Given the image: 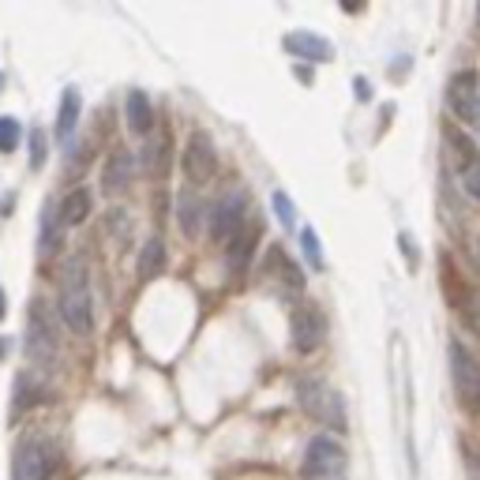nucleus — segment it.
Segmentation results:
<instances>
[{
    "label": "nucleus",
    "instance_id": "obj_29",
    "mask_svg": "<svg viewBox=\"0 0 480 480\" xmlns=\"http://www.w3.org/2000/svg\"><path fill=\"white\" fill-rule=\"evenodd\" d=\"M357 98H360V102H368V98H372V90H368V83H364V79H357Z\"/></svg>",
    "mask_w": 480,
    "mask_h": 480
},
{
    "label": "nucleus",
    "instance_id": "obj_31",
    "mask_svg": "<svg viewBox=\"0 0 480 480\" xmlns=\"http://www.w3.org/2000/svg\"><path fill=\"white\" fill-rule=\"evenodd\" d=\"M308 480H345V473L342 476H308Z\"/></svg>",
    "mask_w": 480,
    "mask_h": 480
},
{
    "label": "nucleus",
    "instance_id": "obj_16",
    "mask_svg": "<svg viewBox=\"0 0 480 480\" xmlns=\"http://www.w3.org/2000/svg\"><path fill=\"white\" fill-rule=\"evenodd\" d=\"M94 211V196L87 188H72L60 203V226H83Z\"/></svg>",
    "mask_w": 480,
    "mask_h": 480
},
{
    "label": "nucleus",
    "instance_id": "obj_17",
    "mask_svg": "<svg viewBox=\"0 0 480 480\" xmlns=\"http://www.w3.org/2000/svg\"><path fill=\"white\" fill-rule=\"evenodd\" d=\"M169 158H173V151H169V135L166 132H158L154 139H147V147H143V166H147L151 177H166Z\"/></svg>",
    "mask_w": 480,
    "mask_h": 480
},
{
    "label": "nucleus",
    "instance_id": "obj_30",
    "mask_svg": "<svg viewBox=\"0 0 480 480\" xmlns=\"http://www.w3.org/2000/svg\"><path fill=\"white\" fill-rule=\"evenodd\" d=\"M469 476L480 480V458H469Z\"/></svg>",
    "mask_w": 480,
    "mask_h": 480
},
{
    "label": "nucleus",
    "instance_id": "obj_20",
    "mask_svg": "<svg viewBox=\"0 0 480 480\" xmlns=\"http://www.w3.org/2000/svg\"><path fill=\"white\" fill-rule=\"evenodd\" d=\"M139 278L143 282H151V278H158L166 270V244L158 236H151L147 244H143V252H139Z\"/></svg>",
    "mask_w": 480,
    "mask_h": 480
},
{
    "label": "nucleus",
    "instance_id": "obj_25",
    "mask_svg": "<svg viewBox=\"0 0 480 480\" xmlns=\"http://www.w3.org/2000/svg\"><path fill=\"white\" fill-rule=\"evenodd\" d=\"M275 214L285 229H297V214H293V199L285 191H275Z\"/></svg>",
    "mask_w": 480,
    "mask_h": 480
},
{
    "label": "nucleus",
    "instance_id": "obj_13",
    "mask_svg": "<svg viewBox=\"0 0 480 480\" xmlns=\"http://www.w3.org/2000/svg\"><path fill=\"white\" fill-rule=\"evenodd\" d=\"M443 143L451 147V154L458 158V166H461V173H469V169H480V151H476V143L461 132L458 124H451L446 120L443 124Z\"/></svg>",
    "mask_w": 480,
    "mask_h": 480
},
{
    "label": "nucleus",
    "instance_id": "obj_19",
    "mask_svg": "<svg viewBox=\"0 0 480 480\" xmlns=\"http://www.w3.org/2000/svg\"><path fill=\"white\" fill-rule=\"evenodd\" d=\"M255 240H259V226H248V229L236 233L233 248H229V275H244V270H248V259H252V252H255Z\"/></svg>",
    "mask_w": 480,
    "mask_h": 480
},
{
    "label": "nucleus",
    "instance_id": "obj_8",
    "mask_svg": "<svg viewBox=\"0 0 480 480\" xmlns=\"http://www.w3.org/2000/svg\"><path fill=\"white\" fill-rule=\"evenodd\" d=\"M451 375H454L458 402L473 413H480V364L473 360V353L461 342H451Z\"/></svg>",
    "mask_w": 480,
    "mask_h": 480
},
{
    "label": "nucleus",
    "instance_id": "obj_33",
    "mask_svg": "<svg viewBox=\"0 0 480 480\" xmlns=\"http://www.w3.org/2000/svg\"><path fill=\"white\" fill-rule=\"evenodd\" d=\"M476 259H480V236H476Z\"/></svg>",
    "mask_w": 480,
    "mask_h": 480
},
{
    "label": "nucleus",
    "instance_id": "obj_4",
    "mask_svg": "<svg viewBox=\"0 0 480 480\" xmlns=\"http://www.w3.org/2000/svg\"><path fill=\"white\" fill-rule=\"evenodd\" d=\"M244 218H248V196L244 191H226V196L206 211L211 240L214 244H229V240H236V233L244 229Z\"/></svg>",
    "mask_w": 480,
    "mask_h": 480
},
{
    "label": "nucleus",
    "instance_id": "obj_5",
    "mask_svg": "<svg viewBox=\"0 0 480 480\" xmlns=\"http://www.w3.org/2000/svg\"><path fill=\"white\" fill-rule=\"evenodd\" d=\"M290 330H293V349L297 353H315L327 342V315L315 300H300L290 312Z\"/></svg>",
    "mask_w": 480,
    "mask_h": 480
},
{
    "label": "nucleus",
    "instance_id": "obj_9",
    "mask_svg": "<svg viewBox=\"0 0 480 480\" xmlns=\"http://www.w3.org/2000/svg\"><path fill=\"white\" fill-rule=\"evenodd\" d=\"M27 345H30V357H35L38 364L57 360V330H53L50 308H45L42 300H35L27 308Z\"/></svg>",
    "mask_w": 480,
    "mask_h": 480
},
{
    "label": "nucleus",
    "instance_id": "obj_11",
    "mask_svg": "<svg viewBox=\"0 0 480 480\" xmlns=\"http://www.w3.org/2000/svg\"><path fill=\"white\" fill-rule=\"evenodd\" d=\"M263 270H267V282H270V285H278L282 293H290V297L304 293V275H300V267L290 259V255H285L282 244H270V248H267V255H263Z\"/></svg>",
    "mask_w": 480,
    "mask_h": 480
},
{
    "label": "nucleus",
    "instance_id": "obj_26",
    "mask_svg": "<svg viewBox=\"0 0 480 480\" xmlns=\"http://www.w3.org/2000/svg\"><path fill=\"white\" fill-rule=\"evenodd\" d=\"M45 166V132H30V169H42Z\"/></svg>",
    "mask_w": 480,
    "mask_h": 480
},
{
    "label": "nucleus",
    "instance_id": "obj_15",
    "mask_svg": "<svg viewBox=\"0 0 480 480\" xmlns=\"http://www.w3.org/2000/svg\"><path fill=\"white\" fill-rule=\"evenodd\" d=\"M124 117H128V128H132L135 135H151V128H154V105H151L147 94H143V90H132V94H128Z\"/></svg>",
    "mask_w": 480,
    "mask_h": 480
},
{
    "label": "nucleus",
    "instance_id": "obj_12",
    "mask_svg": "<svg viewBox=\"0 0 480 480\" xmlns=\"http://www.w3.org/2000/svg\"><path fill=\"white\" fill-rule=\"evenodd\" d=\"M132 173H135L132 151L117 147L113 154L105 158V166H102V191H105V196H117V191H124L128 184H132Z\"/></svg>",
    "mask_w": 480,
    "mask_h": 480
},
{
    "label": "nucleus",
    "instance_id": "obj_14",
    "mask_svg": "<svg viewBox=\"0 0 480 480\" xmlns=\"http://www.w3.org/2000/svg\"><path fill=\"white\" fill-rule=\"evenodd\" d=\"M285 50L297 53L300 60H315V64H323L334 57V45L327 38H315L312 30H297V35L285 38Z\"/></svg>",
    "mask_w": 480,
    "mask_h": 480
},
{
    "label": "nucleus",
    "instance_id": "obj_28",
    "mask_svg": "<svg viewBox=\"0 0 480 480\" xmlns=\"http://www.w3.org/2000/svg\"><path fill=\"white\" fill-rule=\"evenodd\" d=\"M461 188L469 191V196L480 203V169H469V173H461Z\"/></svg>",
    "mask_w": 480,
    "mask_h": 480
},
{
    "label": "nucleus",
    "instance_id": "obj_23",
    "mask_svg": "<svg viewBox=\"0 0 480 480\" xmlns=\"http://www.w3.org/2000/svg\"><path fill=\"white\" fill-rule=\"evenodd\" d=\"M461 323H466L469 334L480 338V293H469V300L461 304Z\"/></svg>",
    "mask_w": 480,
    "mask_h": 480
},
{
    "label": "nucleus",
    "instance_id": "obj_21",
    "mask_svg": "<svg viewBox=\"0 0 480 480\" xmlns=\"http://www.w3.org/2000/svg\"><path fill=\"white\" fill-rule=\"evenodd\" d=\"M79 113H83V98H79V90H64L60 109H57V135L60 139H68L75 132Z\"/></svg>",
    "mask_w": 480,
    "mask_h": 480
},
{
    "label": "nucleus",
    "instance_id": "obj_7",
    "mask_svg": "<svg viewBox=\"0 0 480 480\" xmlns=\"http://www.w3.org/2000/svg\"><path fill=\"white\" fill-rule=\"evenodd\" d=\"M184 177L191 184H206L218 173V151H214V139L211 132H203V128H196V132L188 135L184 143Z\"/></svg>",
    "mask_w": 480,
    "mask_h": 480
},
{
    "label": "nucleus",
    "instance_id": "obj_24",
    "mask_svg": "<svg viewBox=\"0 0 480 480\" xmlns=\"http://www.w3.org/2000/svg\"><path fill=\"white\" fill-rule=\"evenodd\" d=\"M19 147V120L15 117H0V151H15Z\"/></svg>",
    "mask_w": 480,
    "mask_h": 480
},
{
    "label": "nucleus",
    "instance_id": "obj_2",
    "mask_svg": "<svg viewBox=\"0 0 480 480\" xmlns=\"http://www.w3.org/2000/svg\"><path fill=\"white\" fill-rule=\"evenodd\" d=\"M60 466V451L53 439H42V436H30L15 446L12 454V476L15 480H50Z\"/></svg>",
    "mask_w": 480,
    "mask_h": 480
},
{
    "label": "nucleus",
    "instance_id": "obj_10",
    "mask_svg": "<svg viewBox=\"0 0 480 480\" xmlns=\"http://www.w3.org/2000/svg\"><path fill=\"white\" fill-rule=\"evenodd\" d=\"M345 473V451L338 439L315 436L304 451V480L308 476H342Z\"/></svg>",
    "mask_w": 480,
    "mask_h": 480
},
{
    "label": "nucleus",
    "instance_id": "obj_32",
    "mask_svg": "<svg viewBox=\"0 0 480 480\" xmlns=\"http://www.w3.org/2000/svg\"><path fill=\"white\" fill-rule=\"evenodd\" d=\"M4 312H8V308H4V290H0V319H4Z\"/></svg>",
    "mask_w": 480,
    "mask_h": 480
},
{
    "label": "nucleus",
    "instance_id": "obj_22",
    "mask_svg": "<svg viewBox=\"0 0 480 480\" xmlns=\"http://www.w3.org/2000/svg\"><path fill=\"white\" fill-rule=\"evenodd\" d=\"M60 248V221H57V211H53V203H45V211H42V244L38 252L50 259V255H57Z\"/></svg>",
    "mask_w": 480,
    "mask_h": 480
},
{
    "label": "nucleus",
    "instance_id": "obj_27",
    "mask_svg": "<svg viewBox=\"0 0 480 480\" xmlns=\"http://www.w3.org/2000/svg\"><path fill=\"white\" fill-rule=\"evenodd\" d=\"M300 240H304V252H308L312 267H323V255H319V236H315V229H304Z\"/></svg>",
    "mask_w": 480,
    "mask_h": 480
},
{
    "label": "nucleus",
    "instance_id": "obj_6",
    "mask_svg": "<svg viewBox=\"0 0 480 480\" xmlns=\"http://www.w3.org/2000/svg\"><path fill=\"white\" fill-rule=\"evenodd\" d=\"M446 105L458 120H466V128L480 135V79L476 72H458L446 87Z\"/></svg>",
    "mask_w": 480,
    "mask_h": 480
},
{
    "label": "nucleus",
    "instance_id": "obj_3",
    "mask_svg": "<svg viewBox=\"0 0 480 480\" xmlns=\"http://www.w3.org/2000/svg\"><path fill=\"white\" fill-rule=\"evenodd\" d=\"M297 402H300V409L308 413V417H315V421H323V424H330V428H345V406H342V398H338V391L330 387V383H323V379H300L297 383Z\"/></svg>",
    "mask_w": 480,
    "mask_h": 480
},
{
    "label": "nucleus",
    "instance_id": "obj_18",
    "mask_svg": "<svg viewBox=\"0 0 480 480\" xmlns=\"http://www.w3.org/2000/svg\"><path fill=\"white\" fill-rule=\"evenodd\" d=\"M203 218H206L203 199L196 196V191H181V199H177V221H181V229L188 236H199V221Z\"/></svg>",
    "mask_w": 480,
    "mask_h": 480
},
{
    "label": "nucleus",
    "instance_id": "obj_1",
    "mask_svg": "<svg viewBox=\"0 0 480 480\" xmlns=\"http://www.w3.org/2000/svg\"><path fill=\"white\" fill-rule=\"evenodd\" d=\"M60 319L68 323L72 334L87 338L94 330V297H90V278H87V263L83 255H72L64 263V278H60Z\"/></svg>",
    "mask_w": 480,
    "mask_h": 480
}]
</instances>
